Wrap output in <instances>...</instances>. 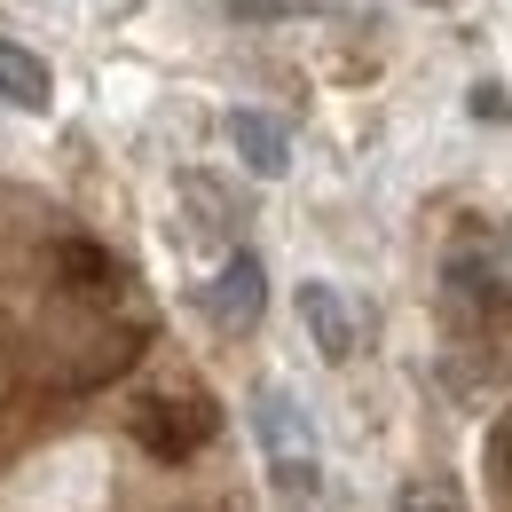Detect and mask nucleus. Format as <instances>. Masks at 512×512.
Returning a JSON list of instances; mask_svg holds the SVG:
<instances>
[{"label":"nucleus","instance_id":"obj_1","mask_svg":"<svg viewBox=\"0 0 512 512\" xmlns=\"http://www.w3.org/2000/svg\"><path fill=\"white\" fill-rule=\"evenodd\" d=\"M505 316H512V276L505 260L489 253V237H457L442 253V323L457 347H489L505 339Z\"/></svg>","mask_w":512,"mask_h":512},{"label":"nucleus","instance_id":"obj_3","mask_svg":"<svg viewBox=\"0 0 512 512\" xmlns=\"http://www.w3.org/2000/svg\"><path fill=\"white\" fill-rule=\"evenodd\" d=\"M213 402L205 394H158V402H142V418H134V442L150 449L158 465H182V457H197V449L213 442Z\"/></svg>","mask_w":512,"mask_h":512},{"label":"nucleus","instance_id":"obj_7","mask_svg":"<svg viewBox=\"0 0 512 512\" xmlns=\"http://www.w3.org/2000/svg\"><path fill=\"white\" fill-rule=\"evenodd\" d=\"M229 150L253 166L260 182H276V174L292 166V127L268 119V111H229Z\"/></svg>","mask_w":512,"mask_h":512},{"label":"nucleus","instance_id":"obj_9","mask_svg":"<svg viewBox=\"0 0 512 512\" xmlns=\"http://www.w3.org/2000/svg\"><path fill=\"white\" fill-rule=\"evenodd\" d=\"M481 473H489V512H512V410H497L481 434Z\"/></svg>","mask_w":512,"mask_h":512},{"label":"nucleus","instance_id":"obj_12","mask_svg":"<svg viewBox=\"0 0 512 512\" xmlns=\"http://www.w3.org/2000/svg\"><path fill=\"white\" fill-rule=\"evenodd\" d=\"M237 24H292V16H316L323 0H221Z\"/></svg>","mask_w":512,"mask_h":512},{"label":"nucleus","instance_id":"obj_2","mask_svg":"<svg viewBox=\"0 0 512 512\" xmlns=\"http://www.w3.org/2000/svg\"><path fill=\"white\" fill-rule=\"evenodd\" d=\"M253 434H260V457H268V481H276L292 505H308V497H316V481H323L308 410H300L284 386H253Z\"/></svg>","mask_w":512,"mask_h":512},{"label":"nucleus","instance_id":"obj_8","mask_svg":"<svg viewBox=\"0 0 512 512\" xmlns=\"http://www.w3.org/2000/svg\"><path fill=\"white\" fill-rule=\"evenodd\" d=\"M0 103H16V111H48V103H56V71H48V56L0 40Z\"/></svg>","mask_w":512,"mask_h":512},{"label":"nucleus","instance_id":"obj_6","mask_svg":"<svg viewBox=\"0 0 512 512\" xmlns=\"http://www.w3.org/2000/svg\"><path fill=\"white\" fill-rule=\"evenodd\" d=\"M48 276L64 284L71 300H111V292L127 284V268L103 253L95 237H56V245H48Z\"/></svg>","mask_w":512,"mask_h":512},{"label":"nucleus","instance_id":"obj_5","mask_svg":"<svg viewBox=\"0 0 512 512\" xmlns=\"http://www.w3.org/2000/svg\"><path fill=\"white\" fill-rule=\"evenodd\" d=\"M300 323H308V339H316L323 363H347V355L363 347V323H355V308H347V292L323 284V276L300 284Z\"/></svg>","mask_w":512,"mask_h":512},{"label":"nucleus","instance_id":"obj_13","mask_svg":"<svg viewBox=\"0 0 512 512\" xmlns=\"http://www.w3.org/2000/svg\"><path fill=\"white\" fill-rule=\"evenodd\" d=\"M465 111H473L481 127H505V119H512V103H505V87H497V79H481V87L465 95Z\"/></svg>","mask_w":512,"mask_h":512},{"label":"nucleus","instance_id":"obj_10","mask_svg":"<svg viewBox=\"0 0 512 512\" xmlns=\"http://www.w3.org/2000/svg\"><path fill=\"white\" fill-rule=\"evenodd\" d=\"M182 197L197 205V229H237V221H245L237 190H221L213 174H182Z\"/></svg>","mask_w":512,"mask_h":512},{"label":"nucleus","instance_id":"obj_4","mask_svg":"<svg viewBox=\"0 0 512 512\" xmlns=\"http://www.w3.org/2000/svg\"><path fill=\"white\" fill-rule=\"evenodd\" d=\"M260 308H268V268H260V253H229V260H221V276L205 284V316H213V331H253Z\"/></svg>","mask_w":512,"mask_h":512},{"label":"nucleus","instance_id":"obj_14","mask_svg":"<svg viewBox=\"0 0 512 512\" xmlns=\"http://www.w3.org/2000/svg\"><path fill=\"white\" fill-rule=\"evenodd\" d=\"M497 260H505V276H512V221H505V253H497Z\"/></svg>","mask_w":512,"mask_h":512},{"label":"nucleus","instance_id":"obj_11","mask_svg":"<svg viewBox=\"0 0 512 512\" xmlns=\"http://www.w3.org/2000/svg\"><path fill=\"white\" fill-rule=\"evenodd\" d=\"M394 512H465V489H457L449 473H410V481L394 489Z\"/></svg>","mask_w":512,"mask_h":512}]
</instances>
